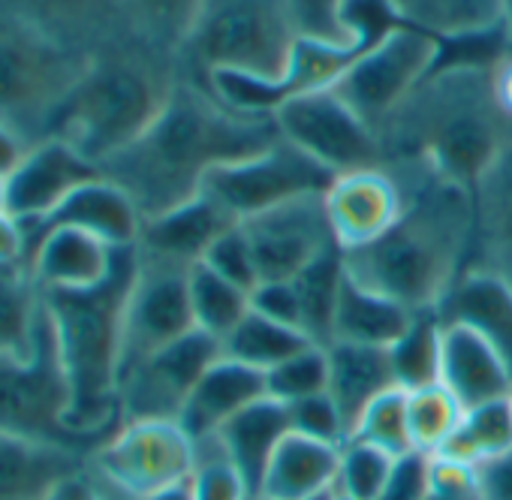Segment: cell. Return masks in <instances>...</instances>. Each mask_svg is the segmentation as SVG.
<instances>
[{"mask_svg":"<svg viewBox=\"0 0 512 500\" xmlns=\"http://www.w3.org/2000/svg\"><path fill=\"white\" fill-rule=\"evenodd\" d=\"M344 0H290L299 37L320 40V43H347L338 25V10ZM410 0H404V7ZM410 10V7H407Z\"/></svg>","mask_w":512,"mask_h":500,"instance_id":"7dc6e473","label":"cell"},{"mask_svg":"<svg viewBox=\"0 0 512 500\" xmlns=\"http://www.w3.org/2000/svg\"><path fill=\"white\" fill-rule=\"evenodd\" d=\"M461 419H464V407L443 383L407 392V422H410L413 446L419 452L434 455L452 437Z\"/></svg>","mask_w":512,"mask_h":500,"instance_id":"74e56055","label":"cell"},{"mask_svg":"<svg viewBox=\"0 0 512 500\" xmlns=\"http://www.w3.org/2000/svg\"><path fill=\"white\" fill-rule=\"evenodd\" d=\"M109 488H112V485H109ZM112 500H133V497H127V494H121V491L112 488Z\"/></svg>","mask_w":512,"mask_h":500,"instance_id":"91938a15","label":"cell"},{"mask_svg":"<svg viewBox=\"0 0 512 500\" xmlns=\"http://www.w3.org/2000/svg\"><path fill=\"white\" fill-rule=\"evenodd\" d=\"M401 187L404 211L377 241L347 250V275L413 314L434 311L464 272L473 238L470 193L416 166H383Z\"/></svg>","mask_w":512,"mask_h":500,"instance_id":"7a4b0ae2","label":"cell"},{"mask_svg":"<svg viewBox=\"0 0 512 500\" xmlns=\"http://www.w3.org/2000/svg\"><path fill=\"white\" fill-rule=\"evenodd\" d=\"M0 211H7V178H0Z\"/></svg>","mask_w":512,"mask_h":500,"instance_id":"680465c9","label":"cell"},{"mask_svg":"<svg viewBox=\"0 0 512 500\" xmlns=\"http://www.w3.org/2000/svg\"><path fill=\"white\" fill-rule=\"evenodd\" d=\"M193 500H250V488L244 485L235 464L226 458L217 437L196 443V467L190 476Z\"/></svg>","mask_w":512,"mask_h":500,"instance_id":"b9f144b4","label":"cell"},{"mask_svg":"<svg viewBox=\"0 0 512 500\" xmlns=\"http://www.w3.org/2000/svg\"><path fill=\"white\" fill-rule=\"evenodd\" d=\"M88 58L61 46L0 0V124L31 145L49 139V127Z\"/></svg>","mask_w":512,"mask_h":500,"instance_id":"52a82bcc","label":"cell"},{"mask_svg":"<svg viewBox=\"0 0 512 500\" xmlns=\"http://www.w3.org/2000/svg\"><path fill=\"white\" fill-rule=\"evenodd\" d=\"M260 500H269V497H260Z\"/></svg>","mask_w":512,"mask_h":500,"instance_id":"e7e4bbea","label":"cell"},{"mask_svg":"<svg viewBox=\"0 0 512 500\" xmlns=\"http://www.w3.org/2000/svg\"><path fill=\"white\" fill-rule=\"evenodd\" d=\"M223 356V344L202 329L178 338L160 353L139 362L121 377L118 410L121 422L169 419L178 422L181 407L202 380V374Z\"/></svg>","mask_w":512,"mask_h":500,"instance_id":"5bb4252c","label":"cell"},{"mask_svg":"<svg viewBox=\"0 0 512 500\" xmlns=\"http://www.w3.org/2000/svg\"><path fill=\"white\" fill-rule=\"evenodd\" d=\"M0 269H28V235L7 211H0Z\"/></svg>","mask_w":512,"mask_h":500,"instance_id":"f907efd6","label":"cell"},{"mask_svg":"<svg viewBox=\"0 0 512 500\" xmlns=\"http://www.w3.org/2000/svg\"><path fill=\"white\" fill-rule=\"evenodd\" d=\"M269 398L281 404H293L311 395H323L329 389V353L320 344L299 350L296 356L275 365L269 374Z\"/></svg>","mask_w":512,"mask_h":500,"instance_id":"ab89813d","label":"cell"},{"mask_svg":"<svg viewBox=\"0 0 512 500\" xmlns=\"http://www.w3.org/2000/svg\"><path fill=\"white\" fill-rule=\"evenodd\" d=\"M88 467L115 491L145 500L193 476L196 443L169 419L121 422L97 446Z\"/></svg>","mask_w":512,"mask_h":500,"instance_id":"9c48e42d","label":"cell"},{"mask_svg":"<svg viewBox=\"0 0 512 500\" xmlns=\"http://www.w3.org/2000/svg\"><path fill=\"white\" fill-rule=\"evenodd\" d=\"M440 350H443V326L434 311H422L413 317L410 329L389 347V362L398 389L416 392L440 383Z\"/></svg>","mask_w":512,"mask_h":500,"instance_id":"e575fe53","label":"cell"},{"mask_svg":"<svg viewBox=\"0 0 512 500\" xmlns=\"http://www.w3.org/2000/svg\"><path fill=\"white\" fill-rule=\"evenodd\" d=\"M494 97H497V106L512 118V58L494 73Z\"/></svg>","mask_w":512,"mask_h":500,"instance_id":"db71d44e","label":"cell"},{"mask_svg":"<svg viewBox=\"0 0 512 500\" xmlns=\"http://www.w3.org/2000/svg\"><path fill=\"white\" fill-rule=\"evenodd\" d=\"M482 269L512 284V145L473 196V238L464 272Z\"/></svg>","mask_w":512,"mask_h":500,"instance_id":"cb8c5ba5","label":"cell"},{"mask_svg":"<svg viewBox=\"0 0 512 500\" xmlns=\"http://www.w3.org/2000/svg\"><path fill=\"white\" fill-rule=\"evenodd\" d=\"M250 500H260V497H250Z\"/></svg>","mask_w":512,"mask_h":500,"instance_id":"be15d7a7","label":"cell"},{"mask_svg":"<svg viewBox=\"0 0 512 500\" xmlns=\"http://www.w3.org/2000/svg\"><path fill=\"white\" fill-rule=\"evenodd\" d=\"M112 269L115 247L82 229L55 226L28 238V272L40 290H91Z\"/></svg>","mask_w":512,"mask_h":500,"instance_id":"d6986e66","label":"cell"},{"mask_svg":"<svg viewBox=\"0 0 512 500\" xmlns=\"http://www.w3.org/2000/svg\"><path fill=\"white\" fill-rule=\"evenodd\" d=\"M287 413H290L293 434H302V437H311L320 443H332V446H344L350 440L344 416L335 407V401L329 398V392L293 401V404H287Z\"/></svg>","mask_w":512,"mask_h":500,"instance_id":"ee69618b","label":"cell"},{"mask_svg":"<svg viewBox=\"0 0 512 500\" xmlns=\"http://www.w3.org/2000/svg\"><path fill=\"white\" fill-rule=\"evenodd\" d=\"M335 172L308 157L287 139L275 142L269 151L217 166L208 172L202 193L220 202L238 223L278 208L302 196H320L332 187Z\"/></svg>","mask_w":512,"mask_h":500,"instance_id":"30bf717a","label":"cell"},{"mask_svg":"<svg viewBox=\"0 0 512 500\" xmlns=\"http://www.w3.org/2000/svg\"><path fill=\"white\" fill-rule=\"evenodd\" d=\"M190 308L196 329L208 332L220 344L232 335V329L250 311V293L238 290L205 263L190 269Z\"/></svg>","mask_w":512,"mask_h":500,"instance_id":"d590c367","label":"cell"},{"mask_svg":"<svg viewBox=\"0 0 512 500\" xmlns=\"http://www.w3.org/2000/svg\"><path fill=\"white\" fill-rule=\"evenodd\" d=\"M338 467H341V446L320 443L290 431L272 455L260 497L305 500L329 485H338Z\"/></svg>","mask_w":512,"mask_h":500,"instance_id":"f1b7e54d","label":"cell"},{"mask_svg":"<svg viewBox=\"0 0 512 500\" xmlns=\"http://www.w3.org/2000/svg\"><path fill=\"white\" fill-rule=\"evenodd\" d=\"M344 275V250L335 247L293 278L302 308V332L320 347L335 344V311Z\"/></svg>","mask_w":512,"mask_h":500,"instance_id":"1f68e13d","label":"cell"},{"mask_svg":"<svg viewBox=\"0 0 512 500\" xmlns=\"http://www.w3.org/2000/svg\"><path fill=\"white\" fill-rule=\"evenodd\" d=\"M211 272H217L220 278H226L229 284H235L238 290L244 293H253L256 287H260V269H256V257H253V247L247 241V232L238 226H232L229 232H223L211 250L205 254L202 260Z\"/></svg>","mask_w":512,"mask_h":500,"instance_id":"7bdbcfd3","label":"cell"},{"mask_svg":"<svg viewBox=\"0 0 512 500\" xmlns=\"http://www.w3.org/2000/svg\"><path fill=\"white\" fill-rule=\"evenodd\" d=\"M250 311L302 332V308L293 281H266L250 293ZM305 335V332H302Z\"/></svg>","mask_w":512,"mask_h":500,"instance_id":"c3c4849f","label":"cell"},{"mask_svg":"<svg viewBox=\"0 0 512 500\" xmlns=\"http://www.w3.org/2000/svg\"><path fill=\"white\" fill-rule=\"evenodd\" d=\"M437 55V31L410 25L362 55L332 88L374 133L422 85Z\"/></svg>","mask_w":512,"mask_h":500,"instance_id":"8fae6325","label":"cell"},{"mask_svg":"<svg viewBox=\"0 0 512 500\" xmlns=\"http://www.w3.org/2000/svg\"><path fill=\"white\" fill-rule=\"evenodd\" d=\"M476 470L485 500H512V449L479 464Z\"/></svg>","mask_w":512,"mask_h":500,"instance_id":"816d5d0a","label":"cell"},{"mask_svg":"<svg viewBox=\"0 0 512 500\" xmlns=\"http://www.w3.org/2000/svg\"><path fill=\"white\" fill-rule=\"evenodd\" d=\"M281 139L275 115L235 112L181 76L157 121L109 157L100 172L148 220L196 199L208 172L217 166L256 157Z\"/></svg>","mask_w":512,"mask_h":500,"instance_id":"6da1fadb","label":"cell"},{"mask_svg":"<svg viewBox=\"0 0 512 500\" xmlns=\"http://www.w3.org/2000/svg\"><path fill=\"white\" fill-rule=\"evenodd\" d=\"M338 494H341V488L338 485H329V488H323V491H317V494H311L305 500H338Z\"/></svg>","mask_w":512,"mask_h":500,"instance_id":"6f0895ef","label":"cell"},{"mask_svg":"<svg viewBox=\"0 0 512 500\" xmlns=\"http://www.w3.org/2000/svg\"><path fill=\"white\" fill-rule=\"evenodd\" d=\"M425 500H485L479 488V470L431 455V488Z\"/></svg>","mask_w":512,"mask_h":500,"instance_id":"bcb514c9","label":"cell"},{"mask_svg":"<svg viewBox=\"0 0 512 500\" xmlns=\"http://www.w3.org/2000/svg\"><path fill=\"white\" fill-rule=\"evenodd\" d=\"M70 392L61 368L55 323L43 302L34 350L28 356H0V434L34 443L64 446L94 455L103 437H85L67 425Z\"/></svg>","mask_w":512,"mask_h":500,"instance_id":"ba28073f","label":"cell"},{"mask_svg":"<svg viewBox=\"0 0 512 500\" xmlns=\"http://www.w3.org/2000/svg\"><path fill=\"white\" fill-rule=\"evenodd\" d=\"M28 151H31V142L25 136H19L7 124H0V178H10Z\"/></svg>","mask_w":512,"mask_h":500,"instance_id":"f5cc1de1","label":"cell"},{"mask_svg":"<svg viewBox=\"0 0 512 500\" xmlns=\"http://www.w3.org/2000/svg\"><path fill=\"white\" fill-rule=\"evenodd\" d=\"M296 43L290 0H202L178 67L187 82L205 91L214 73L278 82L290 70Z\"/></svg>","mask_w":512,"mask_h":500,"instance_id":"8992f818","label":"cell"},{"mask_svg":"<svg viewBox=\"0 0 512 500\" xmlns=\"http://www.w3.org/2000/svg\"><path fill=\"white\" fill-rule=\"evenodd\" d=\"M178 82V55L127 34L88 58L85 73L52 118L49 139L67 142L103 166L157 121Z\"/></svg>","mask_w":512,"mask_h":500,"instance_id":"277c9868","label":"cell"},{"mask_svg":"<svg viewBox=\"0 0 512 500\" xmlns=\"http://www.w3.org/2000/svg\"><path fill=\"white\" fill-rule=\"evenodd\" d=\"M266 395V371H256L229 356H220L190 392L187 404L178 413V425L193 443H202L214 437L232 416H238L244 407L256 404Z\"/></svg>","mask_w":512,"mask_h":500,"instance_id":"44dd1931","label":"cell"},{"mask_svg":"<svg viewBox=\"0 0 512 500\" xmlns=\"http://www.w3.org/2000/svg\"><path fill=\"white\" fill-rule=\"evenodd\" d=\"M350 440L368 443L383 449L392 458H401L407 452H416L413 437H410V422H407V392L404 389H389L383 392L353 425Z\"/></svg>","mask_w":512,"mask_h":500,"instance_id":"f35d334b","label":"cell"},{"mask_svg":"<svg viewBox=\"0 0 512 500\" xmlns=\"http://www.w3.org/2000/svg\"><path fill=\"white\" fill-rule=\"evenodd\" d=\"M395 458L386 455L377 446L347 440L341 446V467H338V488L350 500H377L389 473H392Z\"/></svg>","mask_w":512,"mask_h":500,"instance_id":"60d3db41","label":"cell"},{"mask_svg":"<svg viewBox=\"0 0 512 500\" xmlns=\"http://www.w3.org/2000/svg\"><path fill=\"white\" fill-rule=\"evenodd\" d=\"M440 383L461 401L464 410L509 398L512 374L500 353L467 326H443Z\"/></svg>","mask_w":512,"mask_h":500,"instance_id":"d4e9b609","label":"cell"},{"mask_svg":"<svg viewBox=\"0 0 512 500\" xmlns=\"http://www.w3.org/2000/svg\"><path fill=\"white\" fill-rule=\"evenodd\" d=\"M232 226H238V220L208 193H199L196 199L166 214L142 220L136 250L145 260L193 269L205 260L211 244Z\"/></svg>","mask_w":512,"mask_h":500,"instance_id":"ac0fdd59","label":"cell"},{"mask_svg":"<svg viewBox=\"0 0 512 500\" xmlns=\"http://www.w3.org/2000/svg\"><path fill=\"white\" fill-rule=\"evenodd\" d=\"M193 329L196 323L190 308V269L139 257V272L124 308L121 377L148 356L190 335Z\"/></svg>","mask_w":512,"mask_h":500,"instance_id":"4fadbf2b","label":"cell"},{"mask_svg":"<svg viewBox=\"0 0 512 500\" xmlns=\"http://www.w3.org/2000/svg\"><path fill=\"white\" fill-rule=\"evenodd\" d=\"M500 19H503V25L509 31V37H512V0H500Z\"/></svg>","mask_w":512,"mask_h":500,"instance_id":"9f6ffc18","label":"cell"},{"mask_svg":"<svg viewBox=\"0 0 512 500\" xmlns=\"http://www.w3.org/2000/svg\"><path fill=\"white\" fill-rule=\"evenodd\" d=\"M290 431L293 428H290L287 404L266 395L256 404L244 407L238 416H232L214 437L223 446L226 458L241 473L250 494L260 497V488H263L266 470L272 464V455H275V449L281 446V440Z\"/></svg>","mask_w":512,"mask_h":500,"instance_id":"484cf974","label":"cell"},{"mask_svg":"<svg viewBox=\"0 0 512 500\" xmlns=\"http://www.w3.org/2000/svg\"><path fill=\"white\" fill-rule=\"evenodd\" d=\"M100 166L61 139L31 145L25 160L7 178V211L25 226L43 223L73 190L100 178Z\"/></svg>","mask_w":512,"mask_h":500,"instance_id":"2e32d148","label":"cell"},{"mask_svg":"<svg viewBox=\"0 0 512 500\" xmlns=\"http://www.w3.org/2000/svg\"><path fill=\"white\" fill-rule=\"evenodd\" d=\"M139 272L136 247L115 250L112 275L91 290H40L55 323L61 368L70 392L67 425L85 437H109L121 425V338L124 308Z\"/></svg>","mask_w":512,"mask_h":500,"instance_id":"5b68a950","label":"cell"},{"mask_svg":"<svg viewBox=\"0 0 512 500\" xmlns=\"http://www.w3.org/2000/svg\"><path fill=\"white\" fill-rule=\"evenodd\" d=\"M428 488H431V455L416 449L395 458L392 473L377 500H425Z\"/></svg>","mask_w":512,"mask_h":500,"instance_id":"f6af8a7d","label":"cell"},{"mask_svg":"<svg viewBox=\"0 0 512 500\" xmlns=\"http://www.w3.org/2000/svg\"><path fill=\"white\" fill-rule=\"evenodd\" d=\"M323 205L335 241L347 254L377 241L395 226L404 211V196L392 172L374 166L335 175L332 187L323 193Z\"/></svg>","mask_w":512,"mask_h":500,"instance_id":"e0dca14e","label":"cell"},{"mask_svg":"<svg viewBox=\"0 0 512 500\" xmlns=\"http://www.w3.org/2000/svg\"><path fill=\"white\" fill-rule=\"evenodd\" d=\"M275 121L290 145L335 175L383 166L377 133L332 88L293 97L275 112Z\"/></svg>","mask_w":512,"mask_h":500,"instance_id":"7c38bea8","label":"cell"},{"mask_svg":"<svg viewBox=\"0 0 512 500\" xmlns=\"http://www.w3.org/2000/svg\"><path fill=\"white\" fill-rule=\"evenodd\" d=\"M509 449H512V410H509V398H500L464 410L461 425L434 455L467 467H479Z\"/></svg>","mask_w":512,"mask_h":500,"instance_id":"4dcf8cb0","label":"cell"},{"mask_svg":"<svg viewBox=\"0 0 512 500\" xmlns=\"http://www.w3.org/2000/svg\"><path fill=\"white\" fill-rule=\"evenodd\" d=\"M118 4L130 31L169 55L181 52L202 10V0H118Z\"/></svg>","mask_w":512,"mask_h":500,"instance_id":"8d00e7d4","label":"cell"},{"mask_svg":"<svg viewBox=\"0 0 512 500\" xmlns=\"http://www.w3.org/2000/svg\"><path fill=\"white\" fill-rule=\"evenodd\" d=\"M338 500H350V497L347 494H338Z\"/></svg>","mask_w":512,"mask_h":500,"instance_id":"94428289","label":"cell"},{"mask_svg":"<svg viewBox=\"0 0 512 500\" xmlns=\"http://www.w3.org/2000/svg\"><path fill=\"white\" fill-rule=\"evenodd\" d=\"M43 293L28 269H0V356L34 350Z\"/></svg>","mask_w":512,"mask_h":500,"instance_id":"836d02e7","label":"cell"},{"mask_svg":"<svg viewBox=\"0 0 512 500\" xmlns=\"http://www.w3.org/2000/svg\"><path fill=\"white\" fill-rule=\"evenodd\" d=\"M311 344L314 341L308 335H302L299 329L275 323L256 311H247V317L223 341V356L269 374L275 365H281L284 359L296 356L299 350H305Z\"/></svg>","mask_w":512,"mask_h":500,"instance_id":"d6a6232c","label":"cell"},{"mask_svg":"<svg viewBox=\"0 0 512 500\" xmlns=\"http://www.w3.org/2000/svg\"><path fill=\"white\" fill-rule=\"evenodd\" d=\"M88 455L0 434V500H46L67 476L88 467Z\"/></svg>","mask_w":512,"mask_h":500,"instance_id":"4316f807","label":"cell"},{"mask_svg":"<svg viewBox=\"0 0 512 500\" xmlns=\"http://www.w3.org/2000/svg\"><path fill=\"white\" fill-rule=\"evenodd\" d=\"M509 410H512V392H509Z\"/></svg>","mask_w":512,"mask_h":500,"instance_id":"6125c7cd","label":"cell"},{"mask_svg":"<svg viewBox=\"0 0 512 500\" xmlns=\"http://www.w3.org/2000/svg\"><path fill=\"white\" fill-rule=\"evenodd\" d=\"M4 4L85 58L133 34L118 0H4Z\"/></svg>","mask_w":512,"mask_h":500,"instance_id":"ffe728a7","label":"cell"},{"mask_svg":"<svg viewBox=\"0 0 512 500\" xmlns=\"http://www.w3.org/2000/svg\"><path fill=\"white\" fill-rule=\"evenodd\" d=\"M253 247L260 281H293L314 260L338 247L326 217L323 193L269 208L241 223Z\"/></svg>","mask_w":512,"mask_h":500,"instance_id":"9a60e30c","label":"cell"},{"mask_svg":"<svg viewBox=\"0 0 512 500\" xmlns=\"http://www.w3.org/2000/svg\"><path fill=\"white\" fill-rule=\"evenodd\" d=\"M347 272V269H344ZM413 311L401 302L380 296L350 275H344L338 311H335V341L365 344V347H392L413 323Z\"/></svg>","mask_w":512,"mask_h":500,"instance_id":"f546056e","label":"cell"},{"mask_svg":"<svg viewBox=\"0 0 512 500\" xmlns=\"http://www.w3.org/2000/svg\"><path fill=\"white\" fill-rule=\"evenodd\" d=\"M440 326H467L479 332L512 374V284L500 275L470 269L455 278L434 308Z\"/></svg>","mask_w":512,"mask_h":500,"instance_id":"7402d4cb","label":"cell"},{"mask_svg":"<svg viewBox=\"0 0 512 500\" xmlns=\"http://www.w3.org/2000/svg\"><path fill=\"white\" fill-rule=\"evenodd\" d=\"M145 500H193L190 479H184V482H178V485H169V488H163V491H157V494H151V497H145Z\"/></svg>","mask_w":512,"mask_h":500,"instance_id":"11a10c76","label":"cell"},{"mask_svg":"<svg viewBox=\"0 0 512 500\" xmlns=\"http://www.w3.org/2000/svg\"><path fill=\"white\" fill-rule=\"evenodd\" d=\"M383 166H416L476 196L512 145V118L497 106L494 73L455 70L425 79L377 130Z\"/></svg>","mask_w":512,"mask_h":500,"instance_id":"3957f363","label":"cell"},{"mask_svg":"<svg viewBox=\"0 0 512 500\" xmlns=\"http://www.w3.org/2000/svg\"><path fill=\"white\" fill-rule=\"evenodd\" d=\"M55 226H70V229H82L100 241H106L109 247H136L139 241V229H142V214L133 205V199L112 184L109 178H94L88 184H82L79 190H73L43 223L25 229V235H37L43 229H55Z\"/></svg>","mask_w":512,"mask_h":500,"instance_id":"603a6c76","label":"cell"},{"mask_svg":"<svg viewBox=\"0 0 512 500\" xmlns=\"http://www.w3.org/2000/svg\"><path fill=\"white\" fill-rule=\"evenodd\" d=\"M46 500H112V488L91 467H85L67 476L64 482H58Z\"/></svg>","mask_w":512,"mask_h":500,"instance_id":"681fc988","label":"cell"},{"mask_svg":"<svg viewBox=\"0 0 512 500\" xmlns=\"http://www.w3.org/2000/svg\"><path fill=\"white\" fill-rule=\"evenodd\" d=\"M329 353V398L344 416L347 431L359 422V416L389 389H398L389 347H365L335 341L326 347Z\"/></svg>","mask_w":512,"mask_h":500,"instance_id":"83f0119b","label":"cell"}]
</instances>
